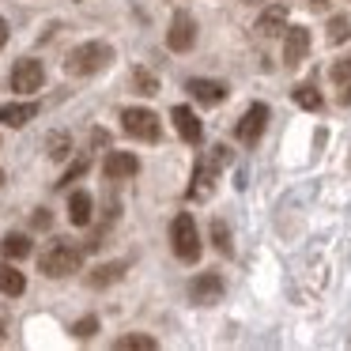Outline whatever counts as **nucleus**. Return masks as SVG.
Segmentation results:
<instances>
[{"label":"nucleus","instance_id":"obj_26","mask_svg":"<svg viewBox=\"0 0 351 351\" xmlns=\"http://www.w3.org/2000/svg\"><path fill=\"white\" fill-rule=\"evenodd\" d=\"M212 242H215V250H219V253H230V234H227V223H223V219L212 223Z\"/></svg>","mask_w":351,"mask_h":351},{"label":"nucleus","instance_id":"obj_1","mask_svg":"<svg viewBox=\"0 0 351 351\" xmlns=\"http://www.w3.org/2000/svg\"><path fill=\"white\" fill-rule=\"evenodd\" d=\"M80 265H84V250L72 245L69 238H53L38 257L42 276H49V280H64V276L80 272Z\"/></svg>","mask_w":351,"mask_h":351},{"label":"nucleus","instance_id":"obj_31","mask_svg":"<svg viewBox=\"0 0 351 351\" xmlns=\"http://www.w3.org/2000/svg\"><path fill=\"white\" fill-rule=\"evenodd\" d=\"M310 8H325V0H310Z\"/></svg>","mask_w":351,"mask_h":351},{"label":"nucleus","instance_id":"obj_33","mask_svg":"<svg viewBox=\"0 0 351 351\" xmlns=\"http://www.w3.org/2000/svg\"><path fill=\"white\" fill-rule=\"evenodd\" d=\"M0 332H4V321H0Z\"/></svg>","mask_w":351,"mask_h":351},{"label":"nucleus","instance_id":"obj_19","mask_svg":"<svg viewBox=\"0 0 351 351\" xmlns=\"http://www.w3.org/2000/svg\"><path fill=\"white\" fill-rule=\"evenodd\" d=\"M121 272H125V261H114V265H99L91 276H87V283H91V287H106V283H117V280H121Z\"/></svg>","mask_w":351,"mask_h":351},{"label":"nucleus","instance_id":"obj_12","mask_svg":"<svg viewBox=\"0 0 351 351\" xmlns=\"http://www.w3.org/2000/svg\"><path fill=\"white\" fill-rule=\"evenodd\" d=\"M170 117H174V129H178V136H182L185 144H200L204 129H200V117L193 114L189 106H174V110H170Z\"/></svg>","mask_w":351,"mask_h":351},{"label":"nucleus","instance_id":"obj_2","mask_svg":"<svg viewBox=\"0 0 351 351\" xmlns=\"http://www.w3.org/2000/svg\"><path fill=\"white\" fill-rule=\"evenodd\" d=\"M110 61H114V46H110V42H84V46L69 49L64 72H69V76H95V72H102Z\"/></svg>","mask_w":351,"mask_h":351},{"label":"nucleus","instance_id":"obj_15","mask_svg":"<svg viewBox=\"0 0 351 351\" xmlns=\"http://www.w3.org/2000/svg\"><path fill=\"white\" fill-rule=\"evenodd\" d=\"M34 117H38V102H8V106H0V121L12 125V129H23Z\"/></svg>","mask_w":351,"mask_h":351},{"label":"nucleus","instance_id":"obj_32","mask_svg":"<svg viewBox=\"0 0 351 351\" xmlns=\"http://www.w3.org/2000/svg\"><path fill=\"white\" fill-rule=\"evenodd\" d=\"M0 185H4V170H0Z\"/></svg>","mask_w":351,"mask_h":351},{"label":"nucleus","instance_id":"obj_27","mask_svg":"<svg viewBox=\"0 0 351 351\" xmlns=\"http://www.w3.org/2000/svg\"><path fill=\"white\" fill-rule=\"evenodd\" d=\"M95 328H99V317H84V321L72 325V332H76L80 340H87V336H95Z\"/></svg>","mask_w":351,"mask_h":351},{"label":"nucleus","instance_id":"obj_28","mask_svg":"<svg viewBox=\"0 0 351 351\" xmlns=\"http://www.w3.org/2000/svg\"><path fill=\"white\" fill-rule=\"evenodd\" d=\"M87 167H91V162H87V159H80V162H72V167L69 170H64V178H61V182H57V185H69V182H76V178L80 174H84V170Z\"/></svg>","mask_w":351,"mask_h":351},{"label":"nucleus","instance_id":"obj_5","mask_svg":"<svg viewBox=\"0 0 351 351\" xmlns=\"http://www.w3.org/2000/svg\"><path fill=\"white\" fill-rule=\"evenodd\" d=\"M121 125H125V132H129L132 140H144V144H155V140L162 136L159 117H155L147 106H129V110H121Z\"/></svg>","mask_w":351,"mask_h":351},{"label":"nucleus","instance_id":"obj_16","mask_svg":"<svg viewBox=\"0 0 351 351\" xmlns=\"http://www.w3.org/2000/svg\"><path fill=\"white\" fill-rule=\"evenodd\" d=\"M91 215H95L91 193H87V189H76V193L69 197V219H72V227H87V223H91Z\"/></svg>","mask_w":351,"mask_h":351},{"label":"nucleus","instance_id":"obj_18","mask_svg":"<svg viewBox=\"0 0 351 351\" xmlns=\"http://www.w3.org/2000/svg\"><path fill=\"white\" fill-rule=\"evenodd\" d=\"M328 76H332L336 91H340V102H351V57H340Z\"/></svg>","mask_w":351,"mask_h":351},{"label":"nucleus","instance_id":"obj_24","mask_svg":"<svg viewBox=\"0 0 351 351\" xmlns=\"http://www.w3.org/2000/svg\"><path fill=\"white\" fill-rule=\"evenodd\" d=\"M69 152H72V140L64 132H53L49 136V159H69Z\"/></svg>","mask_w":351,"mask_h":351},{"label":"nucleus","instance_id":"obj_25","mask_svg":"<svg viewBox=\"0 0 351 351\" xmlns=\"http://www.w3.org/2000/svg\"><path fill=\"white\" fill-rule=\"evenodd\" d=\"M132 84L140 87V95H155V91H159V84H155V76H152L147 69H136V72H132Z\"/></svg>","mask_w":351,"mask_h":351},{"label":"nucleus","instance_id":"obj_11","mask_svg":"<svg viewBox=\"0 0 351 351\" xmlns=\"http://www.w3.org/2000/svg\"><path fill=\"white\" fill-rule=\"evenodd\" d=\"M283 31H287V4L276 0V4H268V8L261 12L257 34H261V38H276V34H283Z\"/></svg>","mask_w":351,"mask_h":351},{"label":"nucleus","instance_id":"obj_22","mask_svg":"<svg viewBox=\"0 0 351 351\" xmlns=\"http://www.w3.org/2000/svg\"><path fill=\"white\" fill-rule=\"evenodd\" d=\"M348 38H351V19L348 16H332L328 19V42L340 46V42H348Z\"/></svg>","mask_w":351,"mask_h":351},{"label":"nucleus","instance_id":"obj_8","mask_svg":"<svg viewBox=\"0 0 351 351\" xmlns=\"http://www.w3.org/2000/svg\"><path fill=\"white\" fill-rule=\"evenodd\" d=\"M265 121H268V106L265 102H253V106L242 114V121L234 125V136L242 140V144H257L261 132H265Z\"/></svg>","mask_w":351,"mask_h":351},{"label":"nucleus","instance_id":"obj_9","mask_svg":"<svg viewBox=\"0 0 351 351\" xmlns=\"http://www.w3.org/2000/svg\"><path fill=\"white\" fill-rule=\"evenodd\" d=\"M189 298L200 302V306H215L223 298V280L215 272H200L197 280L189 283Z\"/></svg>","mask_w":351,"mask_h":351},{"label":"nucleus","instance_id":"obj_4","mask_svg":"<svg viewBox=\"0 0 351 351\" xmlns=\"http://www.w3.org/2000/svg\"><path fill=\"white\" fill-rule=\"evenodd\" d=\"M223 162H227V147H223V144L212 147V152L204 155V162H197V174H193V185H189V197L193 200L212 197V185H215V178H219Z\"/></svg>","mask_w":351,"mask_h":351},{"label":"nucleus","instance_id":"obj_6","mask_svg":"<svg viewBox=\"0 0 351 351\" xmlns=\"http://www.w3.org/2000/svg\"><path fill=\"white\" fill-rule=\"evenodd\" d=\"M42 80H46V69H42V61H34V57H23V61H16V69H12V91L19 95H31L42 87Z\"/></svg>","mask_w":351,"mask_h":351},{"label":"nucleus","instance_id":"obj_21","mask_svg":"<svg viewBox=\"0 0 351 351\" xmlns=\"http://www.w3.org/2000/svg\"><path fill=\"white\" fill-rule=\"evenodd\" d=\"M117 351H155L159 343H155V336H144V332H132V336H121V340L114 343Z\"/></svg>","mask_w":351,"mask_h":351},{"label":"nucleus","instance_id":"obj_34","mask_svg":"<svg viewBox=\"0 0 351 351\" xmlns=\"http://www.w3.org/2000/svg\"><path fill=\"white\" fill-rule=\"evenodd\" d=\"M253 4H257V0H253Z\"/></svg>","mask_w":351,"mask_h":351},{"label":"nucleus","instance_id":"obj_14","mask_svg":"<svg viewBox=\"0 0 351 351\" xmlns=\"http://www.w3.org/2000/svg\"><path fill=\"white\" fill-rule=\"evenodd\" d=\"M185 91H189L193 99H200L204 106H219V102L227 99V87L215 84V80H189V84H185Z\"/></svg>","mask_w":351,"mask_h":351},{"label":"nucleus","instance_id":"obj_30","mask_svg":"<svg viewBox=\"0 0 351 351\" xmlns=\"http://www.w3.org/2000/svg\"><path fill=\"white\" fill-rule=\"evenodd\" d=\"M4 42H8V23L0 19V49H4Z\"/></svg>","mask_w":351,"mask_h":351},{"label":"nucleus","instance_id":"obj_13","mask_svg":"<svg viewBox=\"0 0 351 351\" xmlns=\"http://www.w3.org/2000/svg\"><path fill=\"white\" fill-rule=\"evenodd\" d=\"M306 53H310V31H306V27H291L287 38H283V61L302 64Z\"/></svg>","mask_w":351,"mask_h":351},{"label":"nucleus","instance_id":"obj_3","mask_svg":"<svg viewBox=\"0 0 351 351\" xmlns=\"http://www.w3.org/2000/svg\"><path fill=\"white\" fill-rule=\"evenodd\" d=\"M170 245H174L178 261H185V265L200 261V230H197V223H193L189 212L174 215V223H170Z\"/></svg>","mask_w":351,"mask_h":351},{"label":"nucleus","instance_id":"obj_20","mask_svg":"<svg viewBox=\"0 0 351 351\" xmlns=\"http://www.w3.org/2000/svg\"><path fill=\"white\" fill-rule=\"evenodd\" d=\"M0 253H4L8 261H23L27 253H31V238L27 234H8L4 242H0Z\"/></svg>","mask_w":351,"mask_h":351},{"label":"nucleus","instance_id":"obj_23","mask_svg":"<svg viewBox=\"0 0 351 351\" xmlns=\"http://www.w3.org/2000/svg\"><path fill=\"white\" fill-rule=\"evenodd\" d=\"M295 102H298L302 110H321V95L313 91L310 84H298V87H295Z\"/></svg>","mask_w":351,"mask_h":351},{"label":"nucleus","instance_id":"obj_10","mask_svg":"<svg viewBox=\"0 0 351 351\" xmlns=\"http://www.w3.org/2000/svg\"><path fill=\"white\" fill-rule=\"evenodd\" d=\"M140 170V159L132 152H110L106 162H102V174L110 178V182H125V178H132Z\"/></svg>","mask_w":351,"mask_h":351},{"label":"nucleus","instance_id":"obj_29","mask_svg":"<svg viewBox=\"0 0 351 351\" xmlns=\"http://www.w3.org/2000/svg\"><path fill=\"white\" fill-rule=\"evenodd\" d=\"M34 227H49V212H46V208H38V212H34Z\"/></svg>","mask_w":351,"mask_h":351},{"label":"nucleus","instance_id":"obj_17","mask_svg":"<svg viewBox=\"0 0 351 351\" xmlns=\"http://www.w3.org/2000/svg\"><path fill=\"white\" fill-rule=\"evenodd\" d=\"M23 291H27V280H23V272H19L16 265H8V261H0V295L19 298Z\"/></svg>","mask_w":351,"mask_h":351},{"label":"nucleus","instance_id":"obj_7","mask_svg":"<svg viewBox=\"0 0 351 351\" xmlns=\"http://www.w3.org/2000/svg\"><path fill=\"white\" fill-rule=\"evenodd\" d=\"M193 42H197V23H193L189 12H178V16L170 19L167 46L174 49V53H185V49H193Z\"/></svg>","mask_w":351,"mask_h":351}]
</instances>
